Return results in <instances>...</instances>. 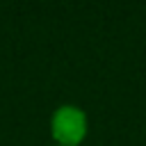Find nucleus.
<instances>
[{
	"label": "nucleus",
	"mask_w": 146,
	"mask_h": 146,
	"mask_svg": "<svg viewBox=\"0 0 146 146\" xmlns=\"http://www.w3.org/2000/svg\"><path fill=\"white\" fill-rule=\"evenodd\" d=\"M89 132V116L80 105L64 103L50 114V137L57 146H80Z\"/></svg>",
	"instance_id": "obj_1"
}]
</instances>
